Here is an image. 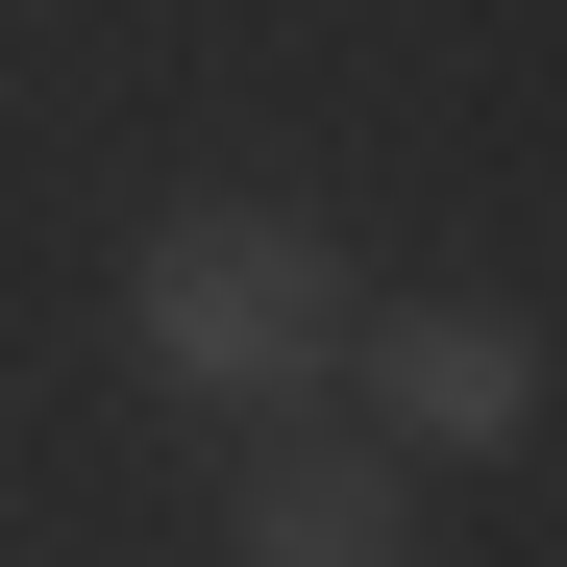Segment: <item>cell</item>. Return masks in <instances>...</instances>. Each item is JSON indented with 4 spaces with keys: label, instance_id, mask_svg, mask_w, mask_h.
<instances>
[{
    "label": "cell",
    "instance_id": "6da1fadb",
    "mask_svg": "<svg viewBox=\"0 0 567 567\" xmlns=\"http://www.w3.org/2000/svg\"><path fill=\"white\" fill-rule=\"evenodd\" d=\"M346 321L370 297H346V247L297 198H148L124 223V370H148L173 420H223V444L247 420H321L346 395Z\"/></svg>",
    "mask_w": 567,
    "mask_h": 567
},
{
    "label": "cell",
    "instance_id": "7a4b0ae2",
    "mask_svg": "<svg viewBox=\"0 0 567 567\" xmlns=\"http://www.w3.org/2000/svg\"><path fill=\"white\" fill-rule=\"evenodd\" d=\"M543 321L518 297H395V321H346V395H370V444L395 468H494V444H543Z\"/></svg>",
    "mask_w": 567,
    "mask_h": 567
},
{
    "label": "cell",
    "instance_id": "3957f363",
    "mask_svg": "<svg viewBox=\"0 0 567 567\" xmlns=\"http://www.w3.org/2000/svg\"><path fill=\"white\" fill-rule=\"evenodd\" d=\"M223 567H420V468L321 444V420H247L223 444Z\"/></svg>",
    "mask_w": 567,
    "mask_h": 567
}]
</instances>
